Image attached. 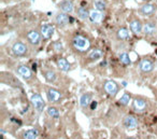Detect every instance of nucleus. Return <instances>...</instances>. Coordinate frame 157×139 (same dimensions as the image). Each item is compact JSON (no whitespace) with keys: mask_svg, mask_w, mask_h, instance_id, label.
<instances>
[{"mask_svg":"<svg viewBox=\"0 0 157 139\" xmlns=\"http://www.w3.org/2000/svg\"><path fill=\"white\" fill-rule=\"evenodd\" d=\"M68 47L72 52L80 56H85L88 52H91L92 41L86 35L81 33H76L70 37L67 41Z\"/></svg>","mask_w":157,"mask_h":139,"instance_id":"f257e3e1","label":"nucleus"},{"mask_svg":"<svg viewBox=\"0 0 157 139\" xmlns=\"http://www.w3.org/2000/svg\"><path fill=\"white\" fill-rule=\"evenodd\" d=\"M10 52H11L12 56L17 57V58L28 57L31 54L30 47H28V44H26L21 40L13 41V43L11 44V47H10Z\"/></svg>","mask_w":157,"mask_h":139,"instance_id":"f03ea898","label":"nucleus"},{"mask_svg":"<svg viewBox=\"0 0 157 139\" xmlns=\"http://www.w3.org/2000/svg\"><path fill=\"white\" fill-rule=\"evenodd\" d=\"M15 72H16V75H18L23 80H25L28 83L32 82L33 79H35L33 71L30 69V67L27 66V65H25V64L17 65L16 68H15Z\"/></svg>","mask_w":157,"mask_h":139,"instance_id":"7ed1b4c3","label":"nucleus"},{"mask_svg":"<svg viewBox=\"0 0 157 139\" xmlns=\"http://www.w3.org/2000/svg\"><path fill=\"white\" fill-rule=\"evenodd\" d=\"M103 57V52L100 49H94L91 52H88L85 56H83L82 59V64L83 66H87V65L95 64L96 61L101 59Z\"/></svg>","mask_w":157,"mask_h":139,"instance_id":"20e7f679","label":"nucleus"},{"mask_svg":"<svg viewBox=\"0 0 157 139\" xmlns=\"http://www.w3.org/2000/svg\"><path fill=\"white\" fill-rule=\"evenodd\" d=\"M24 37L27 40V42L32 47H38L41 43V40H42V36H41L40 30H37V29L27 30L26 33H25Z\"/></svg>","mask_w":157,"mask_h":139,"instance_id":"39448f33","label":"nucleus"},{"mask_svg":"<svg viewBox=\"0 0 157 139\" xmlns=\"http://www.w3.org/2000/svg\"><path fill=\"white\" fill-rule=\"evenodd\" d=\"M44 89H45L46 98L51 104H60V103H62L64 96L57 89L52 86H44Z\"/></svg>","mask_w":157,"mask_h":139,"instance_id":"423d86ee","label":"nucleus"},{"mask_svg":"<svg viewBox=\"0 0 157 139\" xmlns=\"http://www.w3.org/2000/svg\"><path fill=\"white\" fill-rule=\"evenodd\" d=\"M103 90L107 93L109 96L111 97H116V95L119 94L121 87H119V83L114 80H105L103 83Z\"/></svg>","mask_w":157,"mask_h":139,"instance_id":"0eeeda50","label":"nucleus"},{"mask_svg":"<svg viewBox=\"0 0 157 139\" xmlns=\"http://www.w3.org/2000/svg\"><path fill=\"white\" fill-rule=\"evenodd\" d=\"M42 77L44 78V80L48 83H51V84H57V80H58V75L57 72L54 70L51 67H44L42 68Z\"/></svg>","mask_w":157,"mask_h":139,"instance_id":"6e6552de","label":"nucleus"},{"mask_svg":"<svg viewBox=\"0 0 157 139\" xmlns=\"http://www.w3.org/2000/svg\"><path fill=\"white\" fill-rule=\"evenodd\" d=\"M31 104H32L33 108H35V110L37 111L38 113H41L43 112V110L45 109L46 105H45V102H44V99L42 98V96H41L39 93H35V94L31 95Z\"/></svg>","mask_w":157,"mask_h":139,"instance_id":"1a4fd4ad","label":"nucleus"},{"mask_svg":"<svg viewBox=\"0 0 157 139\" xmlns=\"http://www.w3.org/2000/svg\"><path fill=\"white\" fill-rule=\"evenodd\" d=\"M155 69V64L154 61H151L150 58H144L140 61L139 64V70L143 75H150L154 71Z\"/></svg>","mask_w":157,"mask_h":139,"instance_id":"9d476101","label":"nucleus"},{"mask_svg":"<svg viewBox=\"0 0 157 139\" xmlns=\"http://www.w3.org/2000/svg\"><path fill=\"white\" fill-rule=\"evenodd\" d=\"M1 81L5 84L10 85V86H13V87H22L21 81L18 79H16L13 75L11 73H8V72H2L1 73Z\"/></svg>","mask_w":157,"mask_h":139,"instance_id":"9b49d317","label":"nucleus"},{"mask_svg":"<svg viewBox=\"0 0 157 139\" xmlns=\"http://www.w3.org/2000/svg\"><path fill=\"white\" fill-rule=\"evenodd\" d=\"M54 26L51 25V24H43L40 27V33L43 40H50L54 35Z\"/></svg>","mask_w":157,"mask_h":139,"instance_id":"f8f14e48","label":"nucleus"},{"mask_svg":"<svg viewBox=\"0 0 157 139\" xmlns=\"http://www.w3.org/2000/svg\"><path fill=\"white\" fill-rule=\"evenodd\" d=\"M132 107L133 109L137 111H144L145 109L148 108V100H146L144 97L136 96L133 98Z\"/></svg>","mask_w":157,"mask_h":139,"instance_id":"ddd939ff","label":"nucleus"},{"mask_svg":"<svg viewBox=\"0 0 157 139\" xmlns=\"http://www.w3.org/2000/svg\"><path fill=\"white\" fill-rule=\"evenodd\" d=\"M70 19H70L69 15L65 13V12H62V13H58L55 16V24L58 27H60V28H64V27H66L70 23Z\"/></svg>","mask_w":157,"mask_h":139,"instance_id":"4468645a","label":"nucleus"},{"mask_svg":"<svg viewBox=\"0 0 157 139\" xmlns=\"http://www.w3.org/2000/svg\"><path fill=\"white\" fill-rule=\"evenodd\" d=\"M56 65H57L58 69L62 72H69L72 69V65L69 63V61L65 57H59L56 61Z\"/></svg>","mask_w":157,"mask_h":139,"instance_id":"2eb2a0df","label":"nucleus"},{"mask_svg":"<svg viewBox=\"0 0 157 139\" xmlns=\"http://www.w3.org/2000/svg\"><path fill=\"white\" fill-rule=\"evenodd\" d=\"M157 33V23L151 21L143 25V33L145 36H154Z\"/></svg>","mask_w":157,"mask_h":139,"instance_id":"dca6fc26","label":"nucleus"},{"mask_svg":"<svg viewBox=\"0 0 157 139\" xmlns=\"http://www.w3.org/2000/svg\"><path fill=\"white\" fill-rule=\"evenodd\" d=\"M129 27H130V30L135 35H140L141 33H143V25L139 19H131L130 23H129Z\"/></svg>","mask_w":157,"mask_h":139,"instance_id":"f3484780","label":"nucleus"},{"mask_svg":"<svg viewBox=\"0 0 157 139\" xmlns=\"http://www.w3.org/2000/svg\"><path fill=\"white\" fill-rule=\"evenodd\" d=\"M123 126L127 130H133L138 126V120L132 116H126L123 119Z\"/></svg>","mask_w":157,"mask_h":139,"instance_id":"a211bd4d","label":"nucleus"},{"mask_svg":"<svg viewBox=\"0 0 157 139\" xmlns=\"http://www.w3.org/2000/svg\"><path fill=\"white\" fill-rule=\"evenodd\" d=\"M39 130L37 128H29V130H25L21 133L22 139H38L39 138Z\"/></svg>","mask_w":157,"mask_h":139,"instance_id":"6ab92c4d","label":"nucleus"},{"mask_svg":"<svg viewBox=\"0 0 157 139\" xmlns=\"http://www.w3.org/2000/svg\"><path fill=\"white\" fill-rule=\"evenodd\" d=\"M156 9H157V7L155 5H152V3H145V5H143L142 7L140 8L139 12H140L142 15H144V16H150V15L154 14Z\"/></svg>","mask_w":157,"mask_h":139,"instance_id":"aec40b11","label":"nucleus"},{"mask_svg":"<svg viewBox=\"0 0 157 139\" xmlns=\"http://www.w3.org/2000/svg\"><path fill=\"white\" fill-rule=\"evenodd\" d=\"M93 102V93L91 92H86L80 97V106L82 108H87L89 107L91 103Z\"/></svg>","mask_w":157,"mask_h":139,"instance_id":"412c9836","label":"nucleus"},{"mask_svg":"<svg viewBox=\"0 0 157 139\" xmlns=\"http://www.w3.org/2000/svg\"><path fill=\"white\" fill-rule=\"evenodd\" d=\"M115 36H116L117 40L121 41V42L128 40L129 38H130V33H129V30L126 28V27H121V28L117 29Z\"/></svg>","mask_w":157,"mask_h":139,"instance_id":"4be33fe9","label":"nucleus"},{"mask_svg":"<svg viewBox=\"0 0 157 139\" xmlns=\"http://www.w3.org/2000/svg\"><path fill=\"white\" fill-rule=\"evenodd\" d=\"M58 7L60 8L62 12H65L67 14H70L73 12V3H72L71 0H62Z\"/></svg>","mask_w":157,"mask_h":139,"instance_id":"5701e85b","label":"nucleus"},{"mask_svg":"<svg viewBox=\"0 0 157 139\" xmlns=\"http://www.w3.org/2000/svg\"><path fill=\"white\" fill-rule=\"evenodd\" d=\"M103 19V13L102 11H99V10H93V11L89 12V19H91L92 23H100Z\"/></svg>","mask_w":157,"mask_h":139,"instance_id":"b1692460","label":"nucleus"},{"mask_svg":"<svg viewBox=\"0 0 157 139\" xmlns=\"http://www.w3.org/2000/svg\"><path fill=\"white\" fill-rule=\"evenodd\" d=\"M119 59L122 64L124 65V66H130V65L132 64V61H131V58H130V55H129V53H127V52H119Z\"/></svg>","mask_w":157,"mask_h":139,"instance_id":"393cba45","label":"nucleus"},{"mask_svg":"<svg viewBox=\"0 0 157 139\" xmlns=\"http://www.w3.org/2000/svg\"><path fill=\"white\" fill-rule=\"evenodd\" d=\"M131 97H132V96H131L130 93L125 92L124 94L122 95L121 98H119V105H121V106H123V107L128 106L129 103H130V100H131Z\"/></svg>","mask_w":157,"mask_h":139,"instance_id":"a878e982","label":"nucleus"},{"mask_svg":"<svg viewBox=\"0 0 157 139\" xmlns=\"http://www.w3.org/2000/svg\"><path fill=\"white\" fill-rule=\"evenodd\" d=\"M76 14L81 19H89V12L86 10V8L80 7L76 9Z\"/></svg>","mask_w":157,"mask_h":139,"instance_id":"bb28decb","label":"nucleus"},{"mask_svg":"<svg viewBox=\"0 0 157 139\" xmlns=\"http://www.w3.org/2000/svg\"><path fill=\"white\" fill-rule=\"evenodd\" d=\"M46 113H48V116H51L52 119H58L60 116L59 110H58L56 107H48Z\"/></svg>","mask_w":157,"mask_h":139,"instance_id":"cd10ccee","label":"nucleus"},{"mask_svg":"<svg viewBox=\"0 0 157 139\" xmlns=\"http://www.w3.org/2000/svg\"><path fill=\"white\" fill-rule=\"evenodd\" d=\"M51 47H52L53 51L56 52V53H62L64 52V47H62V41H54V42H52Z\"/></svg>","mask_w":157,"mask_h":139,"instance_id":"c85d7f7f","label":"nucleus"},{"mask_svg":"<svg viewBox=\"0 0 157 139\" xmlns=\"http://www.w3.org/2000/svg\"><path fill=\"white\" fill-rule=\"evenodd\" d=\"M94 7H95L96 10L105 11V8H107V5H105V2H103L102 0H96L95 2H94Z\"/></svg>","mask_w":157,"mask_h":139,"instance_id":"c756f323","label":"nucleus"},{"mask_svg":"<svg viewBox=\"0 0 157 139\" xmlns=\"http://www.w3.org/2000/svg\"><path fill=\"white\" fill-rule=\"evenodd\" d=\"M97 105H98V103L96 102V100H93V102L91 103V105H89L92 110H95V109L97 108Z\"/></svg>","mask_w":157,"mask_h":139,"instance_id":"7c9ffc66","label":"nucleus"},{"mask_svg":"<svg viewBox=\"0 0 157 139\" xmlns=\"http://www.w3.org/2000/svg\"><path fill=\"white\" fill-rule=\"evenodd\" d=\"M126 139H137L136 137H127Z\"/></svg>","mask_w":157,"mask_h":139,"instance_id":"2f4dec72","label":"nucleus"},{"mask_svg":"<svg viewBox=\"0 0 157 139\" xmlns=\"http://www.w3.org/2000/svg\"><path fill=\"white\" fill-rule=\"evenodd\" d=\"M143 1H149V0H143Z\"/></svg>","mask_w":157,"mask_h":139,"instance_id":"473e14b6","label":"nucleus"},{"mask_svg":"<svg viewBox=\"0 0 157 139\" xmlns=\"http://www.w3.org/2000/svg\"><path fill=\"white\" fill-rule=\"evenodd\" d=\"M32 1H33V0H32Z\"/></svg>","mask_w":157,"mask_h":139,"instance_id":"72a5a7b5","label":"nucleus"}]
</instances>
